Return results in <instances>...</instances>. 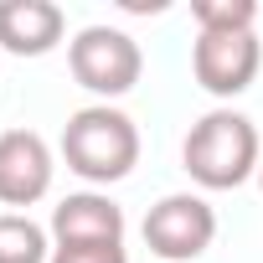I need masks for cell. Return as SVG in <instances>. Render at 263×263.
Listing matches in <instances>:
<instances>
[{"mask_svg": "<svg viewBox=\"0 0 263 263\" xmlns=\"http://www.w3.org/2000/svg\"><path fill=\"white\" fill-rule=\"evenodd\" d=\"M67 36V16L52 0H0V52L47 57Z\"/></svg>", "mask_w": 263, "mask_h": 263, "instance_id": "obj_8", "label": "cell"}, {"mask_svg": "<svg viewBox=\"0 0 263 263\" xmlns=\"http://www.w3.org/2000/svg\"><path fill=\"white\" fill-rule=\"evenodd\" d=\"M263 67V42L258 31H196L191 47V72L212 98H237L253 88Z\"/></svg>", "mask_w": 263, "mask_h": 263, "instance_id": "obj_5", "label": "cell"}, {"mask_svg": "<svg viewBox=\"0 0 263 263\" xmlns=\"http://www.w3.org/2000/svg\"><path fill=\"white\" fill-rule=\"evenodd\" d=\"M52 248H83V242H124V206L103 191H72L52 206Z\"/></svg>", "mask_w": 263, "mask_h": 263, "instance_id": "obj_7", "label": "cell"}, {"mask_svg": "<svg viewBox=\"0 0 263 263\" xmlns=\"http://www.w3.org/2000/svg\"><path fill=\"white\" fill-rule=\"evenodd\" d=\"M67 67H72V78H78L88 93H98V98L108 103V98H124L129 88L140 83L145 52H140L135 36L119 31V26H83V31L67 42Z\"/></svg>", "mask_w": 263, "mask_h": 263, "instance_id": "obj_3", "label": "cell"}, {"mask_svg": "<svg viewBox=\"0 0 263 263\" xmlns=\"http://www.w3.org/2000/svg\"><path fill=\"white\" fill-rule=\"evenodd\" d=\"M181 165L196 186L206 191H237L242 181L258 176L263 165V145L248 114L237 108H212L191 124V135L181 145Z\"/></svg>", "mask_w": 263, "mask_h": 263, "instance_id": "obj_1", "label": "cell"}, {"mask_svg": "<svg viewBox=\"0 0 263 263\" xmlns=\"http://www.w3.org/2000/svg\"><path fill=\"white\" fill-rule=\"evenodd\" d=\"M52 263H129L124 242H83V248H52Z\"/></svg>", "mask_w": 263, "mask_h": 263, "instance_id": "obj_11", "label": "cell"}, {"mask_svg": "<svg viewBox=\"0 0 263 263\" xmlns=\"http://www.w3.org/2000/svg\"><path fill=\"white\" fill-rule=\"evenodd\" d=\"M62 160L88 186H114L140 165V129L114 103H88L62 129Z\"/></svg>", "mask_w": 263, "mask_h": 263, "instance_id": "obj_2", "label": "cell"}, {"mask_svg": "<svg viewBox=\"0 0 263 263\" xmlns=\"http://www.w3.org/2000/svg\"><path fill=\"white\" fill-rule=\"evenodd\" d=\"M0 263H52V232L26 212H0Z\"/></svg>", "mask_w": 263, "mask_h": 263, "instance_id": "obj_9", "label": "cell"}, {"mask_svg": "<svg viewBox=\"0 0 263 263\" xmlns=\"http://www.w3.org/2000/svg\"><path fill=\"white\" fill-rule=\"evenodd\" d=\"M258 16L263 11L253 6V0H191L196 31H253Z\"/></svg>", "mask_w": 263, "mask_h": 263, "instance_id": "obj_10", "label": "cell"}, {"mask_svg": "<svg viewBox=\"0 0 263 263\" xmlns=\"http://www.w3.org/2000/svg\"><path fill=\"white\" fill-rule=\"evenodd\" d=\"M52 145L36 129H6L0 135V206H36L52 191Z\"/></svg>", "mask_w": 263, "mask_h": 263, "instance_id": "obj_6", "label": "cell"}, {"mask_svg": "<svg viewBox=\"0 0 263 263\" xmlns=\"http://www.w3.org/2000/svg\"><path fill=\"white\" fill-rule=\"evenodd\" d=\"M258 186H263V165H258Z\"/></svg>", "mask_w": 263, "mask_h": 263, "instance_id": "obj_12", "label": "cell"}, {"mask_svg": "<svg viewBox=\"0 0 263 263\" xmlns=\"http://www.w3.org/2000/svg\"><path fill=\"white\" fill-rule=\"evenodd\" d=\"M212 237H217V212H212V201L196 196V191H171V196H160V201L145 212V242H150V253L165 258V263H191V258H201V253L212 248Z\"/></svg>", "mask_w": 263, "mask_h": 263, "instance_id": "obj_4", "label": "cell"}]
</instances>
